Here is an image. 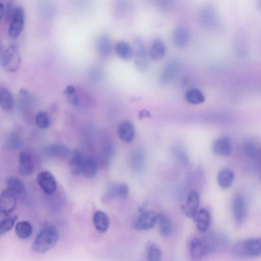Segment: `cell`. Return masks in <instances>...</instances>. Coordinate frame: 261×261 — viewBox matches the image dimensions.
<instances>
[{"label": "cell", "instance_id": "6da1fadb", "mask_svg": "<svg viewBox=\"0 0 261 261\" xmlns=\"http://www.w3.org/2000/svg\"><path fill=\"white\" fill-rule=\"evenodd\" d=\"M58 239L59 233L57 229L53 226H47L37 235L32 248L37 253H46L56 245Z\"/></svg>", "mask_w": 261, "mask_h": 261}, {"label": "cell", "instance_id": "7a4b0ae2", "mask_svg": "<svg viewBox=\"0 0 261 261\" xmlns=\"http://www.w3.org/2000/svg\"><path fill=\"white\" fill-rule=\"evenodd\" d=\"M233 252L239 257L261 256V238L240 241L234 244Z\"/></svg>", "mask_w": 261, "mask_h": 261}, {"label": "cell", "instance_id": "3957f363", "mask_svg": "<svg viewBox=\"0 0 261 261\" xmlns=\"http://www.w3.org/2000/svg\"><path fill=\"white\" fill-rule=\"evenodd\" d=\"M1 62L3 67L7 71H17L22 63V58L18 47L12 45L4 51L2 54Z\"/></svg>", "mask_w": 261, "mask_h": 261}, {"label": "cell", "instance_id": "277c9868", "mask_svg": "<svg viewBox=\"0 0 261 261\" xmlns=\"http://www.w3.org/2000/svg\"><path fill=\"white\" fill-rule=\"evenodd\" d=\"M133 50L136 67L140 71H145L148 67L149 62L145 45L139 37L133 41Z\"/></svg>", "mask_w": 261, "mask_h": 261}, {"label": "cell", "instance_id": "5b68a950", "mask_svg": "<svg viewBox=\"0 0 261 261\" xmlns=\"http://www.w3.org/2000/svg\"><path fill=\"white\" fill-rule=\"evenodd\" d=\"M159 214L152 211L142 212L134 224V228L139 231H148L153 229L157 223Z\"/></svg>", "mask_w": 261, "mask_h": 261}, {"label": "cell", "instance_id": "8992f818", "mask_svg": "<svg viewBox=\"0 0 261 261\" xmlns=\"http://www.w3.org/2000/svg\"><path fill=\"white\" fill-rule=\"evenodd\" d=\"M9 33L11 38H18L23 32L25 25V12L21 7H18L15 15L10 22Z\"/></svg>", "mask_w": 261, "mask_h": 261}, {"label": "cell", "instance_id": "52a82bcc", "mask_svg": "<svg viewBox=\"0 0 261 261\" xmlns=\"http://www.w3.org/2000/svg\"><path fill=\"white\" fill-rule=\"evenodd\" d=\"M37 181L41 189L46 195L52 196L56 193L57 189V182L50 172H40L37 176Z\"/></svg>", "mask_w": 261, "mask_h": 261}, {"label": "cell", "instance_id": "ba28073f", "mask_svg": "<svg viewBox=\"0 0 261 261\" xmlns=\"http://www.w3.org/2000/svg\"><path fill=\"white\" fill-rule=\"evenodd\" d=\"M17 196L8 190L4 191L0 196V213L2 215L9 216L16 208Z\"/></svg>", "mask_w": 261, "mask_h": 261}, {"label": "cell", "instance_id": "9c48e42d", "mask_svg": "<svg viewBox=\"0 0 261 261\" xmlns=\"http://www.w3.org/2000/svg\"><path fill=\"white\" fill-rule=\"evenodd\" d=\"M232 210L235 220L238 223H242L246 219L247 215V204L244 197L237 194L234 198Z\"/></svg>", "mask_w": 261, "mask_h": 261}, {"label": "cell", "instance_id": "30bf717a", "mask_svg": "<svg viewBox=\"0 0 261 261\" xmlns=\"http://www.w3.org/2000/svg\"><path fill=\"white\" fill-rule=\"evenodd\" d=\"M212 150L213 153L217 156H229L232 152L231 139L226 137L217 139L212 143Z\"/></svg>", "mask_w": 261, "mask_h": 261}, {"label": "cell", "instance_id": "8fae6325", "mask_svg": "<svg viewBox=\"0 0 261 261\" xmlns=\"http://www.w3.org/2000/svg\"><path fill=\"white\" fill-rule=\"evenodd\" d=\"M173 44L179 48L187 46L191 41V33L189 30L184 26L177 27L172 35Z\"/></svg>", "mask_w": 261, "mask_h": 261}, {"label": "cell", "instance_id": "7c38bea8", "mask_svg": "<svg viewBox=\"0 0 261 261\" xmlns=\"http://www.w3.org/2000/svg\"><path fill=\"white\" fill-rule=\"evenodd\" d=\"M200 202V198L199 193L195 191L191 192L185 204L182 206V209L184 214L189 218H193L199 210Z\"/></svg>", "mask_w": 261, "mask_h": 261}, {"label": "cell", "instance_id": "4fadbf2b", "mask_svg": "<svg viewBox=\"0 0 261 261\" xmlns=\"http://www.w3.org/2000/svg\"><path fill=\"white\" fill-rule=\"evenodd\" d=\"M128 186L122 183L113 184L109 186L106 192V197L109 200L123 199L129 194Z\"/></svg>", "mask_w": 261, "mask_h": 261}, {"label": "cell", "instance_id": "5bb4252c", "mask_svg": "<svg viewBox=\"0 0 261 261\" xmlns=\"http://www.w3.org/2000/svg\"><path fill=\"white\" fill-rule=\"evenodd\" d=\"M206 245L208 252H214L224 248L227 244V238L226 236L215 233L209 236L206 241H204Z\"/></svg>", "mask_w": 261, "mask_h": 261}, {"label": "cell", "instance_id": "9a60e30c", "mask_svg": "<svg viewBox=\"0 0 261 261\" xmlns=\"http://www.w3.org/2000/svg\"><path fill=\"white\" fill-rule=\"evenodd\" d=\"M179 67V63L176 60H170L166 62L161 72V83L165 85L170 83L176 76Z\"/></svg>", "mask_w": 261, "mask_h": 261}, {"label": "cell", "instance_id": "2e32d148", "mask_svg": "<svg viewBox=\"0 0 261 261\" xmlns=\"http://www.w3.org/2000/svg\"><path fill=\"white\" fill-rule=\"evenodd\" d=\"M193 218L199 231L206 232L209 230L211 225V217L208 210L204 208L199 210Z\"/></svg>", "mask_w": 261, "mask_h": 261}, {"label": "cell", "instance_id": "e0dca14e", "mask_svg": "<svg viewBox=\"0 0 261 261\" xmlns=\"http://www.w3.org/2000/svg\"><path fill=\"white\" fill-rule=\"evenodd\" d=\"M35 168L32 156L26 152H21L19 156V171L24 177L31 175Z\"/></svg>", "mask_w": 261, "mask_h": 261}, {"label": "cell", "instance_id": "ac0fdd59", "mask_svg": "<svg viewBox=\"0 0 261 261\" xmlns=\"http://www.w3.org/2000/svg\"><path fill=\"white\" fill-rule=\"evenodd\" d=\"M135 129L133 124L130 121H124L119 125L118 135L120 139L125 143L132 142L135 137Z\"/></svg>", "mask_w": 261, "mask_h": 261}, {"label": "cell", "instance_id": "d6986e66", "mask_svg": "<svg viewBox=\"0 0 261 261\" xmlns=\"http://www.w3.org/2000/svg\"><path fill=\"white\" fill-rule=\"evenodd\" d=\"M190 253L193 259L195 260L202 259L208 253L205 242L199 238H195L192 240L190 244Z\"/></svg>", "mask_w": 261, "mask_h": 261}, {"label": "cell", "instance_id": "ffe728a7", "mask_svg": "<svg viewBox=\"0 0 261 261\" xmlns=\"http://www.w3.org/2000/svg\"><path fill=\"white\" fill-rule=\"evenodd\" d=\"M45 152L49 157L62 159L68 158L71 154L69 148L62 144H56L48 146L46 149Z\"/></svg>", "mask_w": 261, "mask_h": 261}, {"label": "cell", "instance_id": "44dd1931", "mask_svg": "<svg viewBox=\"0 0 261 261\" xmlns=\"http://www.w3.org/2000/svg\"><path fill=\"white\" fill-rule=\"evenodd\" d=\"M84 156L78 151H74L71 153L69 161V168L72 176H78L82 175Z\"/></svg>", "mask_w": 261, "mask_h": 261}, {"label": "cell", "instance_id": "7402d4cb", "mask_svg": "<svg viewBox=\"0 0 261 261\" xmlns=\"http://www.w3.org/2000/svg\"><path fill=\"white\" fill-rule=\"evenodd\" d=\"M93 222L96 230L100 233H106L110 226L108 215L102 211H96L93 215Z\"/></svg>", "mask_w": 261, "mask_h": 261}, {"label": "cell", "instance_id": "603a6c76", "mask_svg": "<svg viewBox=\"0 0 261 261\" xmlns=\"http://www.w3.org/2000/svg\"><path fill=\"white\" fill-rule=\"evenodd\" d=\"M6 184L7 190L17 196L23 195L26 192V187L24 183L17 177H8L6 180Z\"/></svg>", "mask_w": 261, "mask_h": 261}, {"label": "cell", "instance_id": "cb8c5ba5", "mask_svg": "<svg viewBox=\"0 0 261 261\" xmlns=\"http://www.w3.org/2000/svg\"><path fill=\"white\" fill-rule=\"evenodd\" d=\"M98 166L97 161L93 157L84 156L82 175L88 179L94 178L98 173Z\"/></svg>", "mask_w": 261, "mask_h": 261}, {"label": "cell", "instance_id": "d4e9b609", "mask_svg": "<svg viewBox=\"0 0 261 261\" xmlns=\"http://www.w3.org/2000/svg\"><path fill=\"white\" fill-rule=\"evenodd\" d=\"M235 178L233 171L228 168L222 169L217 176V181L220 188L226 190L231 187Z\"/></svg>", "mask_w": 261, "mask_h": 261}, {"label": "cell", "instance_id": "484cf974", "mask_svg": "<svg viewBox=\"0 0 261 261\" xmlns=\"http://www.w3.org/2000/svg\"><path fill=\"white\" fill-rule=\"evenodd\" d=\"M0 106L6 111H12L15 106V99L12 93L7 88H0Z\"/></svg>", "mask_w": 261, "mask_h": 261}, {"label": "cell", "instance_id": "4316f807", "mask_svg": "<svg viewBox=\"0 0 261 261\" xmlns=\"http://www.w3.org/2000/svg\"><path fill=\"white\" fill-rule=\"evenodd\" d=\"M97 48L99 54L104 57L109 56L112 51V44L107 34H102L97 42Z\"/></svg>", "mask_w": 261, "mask_h": 261}, {"label": "cell", "instance_id": "83f0119b", "mask_svg": "<svg viewBox=\"0 0 261 261\" xmlns=\"http://www.w3.org/2000/svg\"><path fill=\"white\" fill-rule=\"evenodd\" d=\"M166 47L163 42L159 39L155 40L151 46L149 54L150 57L155 60H158L165 56Z\"/></svg>", "mask_w": 261, "mask_h": 261}, {"label": "cell", "instance_id": "f1b7e54d", "mask_svg": "<svg viewBox=\"0 0 261 261\" xmlns=\"http://www.w3.org/2000/svg\"><path fill=\"white\" fill-rule=\"evenodd\" d=\"M117 54L122 59L126 61L131 60L134 57L133 48L127 42H118L115 47Z\"/></svg>", "mask_w": 261, "mask_h": 261}, {"label": "cell", "instance_id": "f546056e", "mask_svg": "<svg viewBox=\"0 0 261 261\" xmlns=\"http://www.w3.org/2000/svg\"><path fill=\"white\" fill-rule=\"evenodd\" d=\"M15 232L19 239L25 240L31 236L33 227L31 223L27 221H20L17 223Z\"/></svg>", "mask_w": 261, "mask_h": 261}, {"label": "cell", "instance_id": "4dcf8cb0", "mask_svg": "<svg viewBox=\"0 0 261 261\" xmlns=\"http://www.w3.org/2000/svg\"><path fill=\"white\" fill-rule=\"evenodd\" d=\"M157 223L161 235L165 237L169 236L172 231V223L169 218L163 213H160Z\"/></svg>", "mask_w": 261, "mask_h": 261}, {"label": "cell", "instance_id": "1f68e13d", "mask_svg": "<svg viewBox=\"0 0 261 261\" xmlns=\"http://www.w3.org/2000/svg\"><path fill=\"white\" fill-rule=\"evenodd\" d=\"M185 98L186 101L193 105L201 104L205 100L203 94L196 89L188 91L185 94Z\"/></svg>", "mask_w": 261, "mask_h": 261}, {"label": "cell", "instance_id": "d6a6232c", "mask_svg": "<svg viewBox=\"0 0 261 261\" xmlns=\"http://www.w3.org/2000/svg\"><path fill=\"white\" fill-rule=\"evenodd\" d=\"M211 8L205 7L202 9L200 14V22L203 26L209 28L215 22V15Z\"/></svg>", "mask_w": 261, "mask_h": 261}, {"label": "cell", "instance_id": "836d02e7", "mask_svg": "<svg viewBox=\"0 0 261 261\" xmlns=\"http://www.w3.org/2000/svg\"><path fill=\"white\" fill-rule=\"evenodd\" d=\"M146 257L148 260L159 261L162 257V251L159 246L154 243H150L146 249Z\"/></svg>", "mask_w": 261, "mask_h": 261}, {"label": "cell", "instance_id": "e575fe53", "mask_svg": "<svg viewBox=\"0 0 261 261\" xmlns=\"http://www.w3.org/2000/svg\"><path fill=\"white\" fill-rule=\"evenodd\" d=\"M36 125L41 129L48 128L51 124V120L49 115L45 111H40L37 113L35 118Z\"/></svg>", "mask_w": 261, "mask_h": 261}, {"label": "cell", "instance_id": "d590c367", "mask_svg": "<svg viewBox=\"0 0 261 261\" xmlns=\"http://www.w3.org/2000/svg\"><path fill=\"white\" fill-rule=\"evenodd\" d=\"M18 216H8L0 223V235L3 236L9 232L15 226Z\"/></svg>", "mask_w": 261, "mask_h": 261}, {"label": "cell", "instance_id": "8d00e7d4", "mask_svg": "<svg viewBox=\"0 0 261 261\" xmlns=\"http://www.w3.org/2000/svg\"><path fill=\"white\" fill-rule=\"evenodd\" d=\"M23 141L21 137L18 134H11L8 140V147L13 151L19 150L23 146Z\"/></svg>", "mask_w": 261, "mask_h": 261}, {"label": "cell", "instance_id": "74e56055", "mask_svg": "<svg viewBox=\"0 0 261 261\" xmlns=\"http://www.w3.org/2000/svg\"><path fill=\"white\" fill-rule=\"evenodd\" d=\"M144 159L143 153L139 149H136L132 152L131 155L132 164L135 165L136 168H141Z\"/></svg>", "mask_w": 261, "mask_h": 261}, {"label": "cell", "instance_id": "f35d334b", "mask_svg": "<svg viewBox=\"0 0 261 261\" xmlns=\"http://www.w3.org/2000/svg\"><path fill=\"white\" fill-rule=\"evenodd\" d=\"M17 7H16L13 2H9L6 6H4V17L6 20L10 22L13 18Z\"/></svg>", "mask_w": 261, "mask_h": 261}, {"label": "cell", "instance_id": "ab89813d", "mask_svg": "<svg viewBox=\"0 0 261 261\" xmlns=\"http://www.w3.org/2000/svg\"><path fill=\"white\" fill-rule=\"evenodd\" d=\"M243 150L247 156L252 157L256 154L257 147L252 141H247L244 145Z\"/></svg>", "mask_w": 261, "mask_h": 261}, {"label": "cell", "instance_id": "60d3db41", "mask_svg": "<svg viewBox=\"0 0 261 261\" xmlns=\"http://www.w3.org/2000/svg\"><path fill=\"white\" fill-rule=\"evenodd\" d=\"M69 103L74 107H78L80 105V98L76 92L65 96Z\"/></svg>", "mask_w": 261, "mask_h": 261}, {"label": "cell", "instance_id": "b9f144b4", "mask_svg": "<svg viewBox=\"0 0 261 261\" xmlns=\"http://www.w3.org/2000/svg\"><path fill=\"white\" fill-rule=\"evenodd\" d=\"M90 76L94 81H99L103 76V72L99 68H94L90 71Z\"/></svg>", "mask_w": 261, "mask_h": 261}, {"label": "cell", "instance_id": "7bdbcfd3", "mask_svg": "<svg viewBox=\"0 0 261 261\" xmlns=\"http://www.w3.org/2000/svg\"><path fill=\"white\" fill-rule=\"evenodd\" d=\"M130 5L129 0H117L116 9H117L118 13H121V12H125L128 10Z\"/></svg>", "mask_w": 261, "mask_h": 261}, {"label": "cell", "instance_id": "ee69618b", "mask_svg": "<svg viewBox=\"0 0 261 261\" xmlns=\"http://www.w3.org/2000/svg\"><path fill=\"white\" fill-rule=\"evenodd\" d=\"M171 0H161L160 6L163 9L166 10L168 8H170L171 5Z\"/></svg>", "mask_w": 261, "mask_h": 261}, {"label": "cell", "instance_id": "f6af8a7d", "mask_svg": "<svg viewBox=\"0 0 261 261\" xmlns=\"http://www.w3.org/2000/svg\"><path fill=\"white\" fill-rule=\"evenodd\" d=\"M28 94V92L27 90L22 89L20 91V95L22 97H26Z\"/></svg>", "mask_w": 261, "mask_h": 261}, {"label": "cell", "instance_id": "bcb514c9", "mask_svg": "<svg viewBox=\"0 0 261 261\" xmlns=\"http://www.w3.org/2000/svg\"><path fill=\"white\" fill-rule=\"evenodd\" d=\"M257 10L259 13L261 14V0L259 2L257 6Z\"/></svg>", "mask_w": 261, "mask_h": 261}, {"label": "cell", "instance_id": "7dc6e473", "mask_svg": "<svg viewBox=\"0 0 261 261\" xmlns=\"http://www.w3.org/2000/svg\"><path fill=\"white\" fill-rule=\"evenodd\" d=\"M260 181H261V173L260 175Z\"/></svg>", "mask_w": 261, "mask_h": 261}]
</instances>
